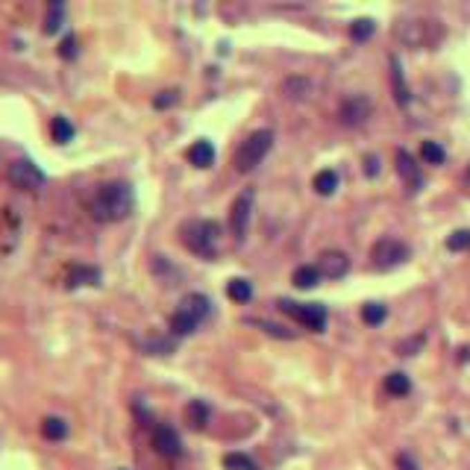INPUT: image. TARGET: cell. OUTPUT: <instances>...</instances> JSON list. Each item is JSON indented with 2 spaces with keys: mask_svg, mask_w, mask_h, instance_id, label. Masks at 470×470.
<instances>
[{
  "mask_svg": "<svg viewBox=\"0 0 470 470\" xmlns=\"http://www.w3.org/2000/svg\"><path fill=\"white\" fill-rule=\"evenodd\" d=\"M133 206H135L133 185L124 180H112L94 188L88 200V215L97 223H118L133 215Z\"/></svg>",
  "mask_w": 470,
  "mask_h": 470,
  "instance_id": "1",
  "label": "cell"
},
{
  "mask_svg": "<svg viewBox=\"0 0 470 470\" xmlns=\"http://www.w3.org/2000/svg\"><path fill=\"white\" fill-rule=\"evenodd\" d=\"M180 241L200 258H215L220 244V223L209 218L185 220L180 227Z\"/></svg>",
  "mask_w": 470,
  "mask_h": 470,
  "instance_id": "2",
  "label": "cell"
},
{
  "mask_svg": "<svg viewBox=\"0 0 470 470\" xmlns=\"http://www.w3.org/2000/svg\"><path fill=\"white\" fill-rule=\"evenodd\" d=\"M270 147H274V133H270V129H256V133H250L238 144V150H235V156H232L235 171L250 173L253 168L262 164V159L270 153Z\"/></svg>",
  "mask_w": 470,
  "mask_h": 470,
  "instance_id": "3",
  "label": "cell"
},
{
  "mask_svg": "<svg viewBox=\"0 0 470 470\" xmlns=\"http://www.w3.org/2000/svg\"><path fill=\"white\" fill-rule=\"evenodd\" d=\"M397 39L408 47H435L444 39V27L438 21H420L408 18L397 24Z\"/></svg>",
  "mask_w": 470,
  "mask_h": 470,
  "instance_id": "4",
  "label": "cell"
},
{
  "mask_svg": "<svg viewBox=\"0 0 470 470\" xmlns=\"http://www.w3.org/2000/svg\"><path fill=\"white\" fill-rule=\"evenodd\" d=\"M279 309L288 317H294L297 323H303L306 329H312V332H323L326 329V306L321 303H294L288 297H282Z\"/></svg>",
  "mask_w": 470,
  "mask_h": 470,
  "instance_id": "5",
  "label": "cell"
},
{
  "mask_svg": "<svg viewBox=\"0 0 470 470\" xmlns=\"http://www.w3.org/2000/svg\"><path fill=\"white\" fill-rule=\"evenodd\" d=\"M411 256V247L400 238H379L373 244L370 250V258H373V267L376 270H391V267H400L403 262H408Z\"/></svg>",
  "mask_w": 470,
  "mask_h": 470,
  "instance_id": "6",
  "label": "cell"
},
{
  "mask_svg": "<svg viewBox=\"0 0 470 470\" xmlns=\"http://www.w3.org/2000/svg\"><path fill=\"white\" fill-rule=\"evenodd\" d=\"M6 176H9L12 185L21 188V191H41L44 182H47L44 171L35 162H30V159H15V162L9 164Z\"/></svg>",
  "mask_w": 470,
  "mask_h": 470,
  "instance_id": "7",
  "label": "cell"
},
{
  "mask_svg": "<svg viewBox=\"0 0 470 470\" xmlns=\"http://www.w3.org/2000/svg\"><path fill=\"white\" fill-rule=\"evenodd\" d=\"M253 188H244V191L232 200V209H229V229L235 235V241H244L247 238V229H250V215H253Z\"/></svg>",
  "mask_w": 470,
  "mask_h": 470,
  "instance_id": "8",
  "label": "cell"
},
{
  "mask_svg": "<svg viewBox=\"0 0 470 470\" xmlns=\"http://www.w3.org/2000/svg\"><path fill=\"white\" fill-rule=\"evenodd\" d=\"M373 112V100L368 97V94H350V97H344V103H341V124L344 126H361L364 121L370 118Z\"/></svg>",
  "mask_w": 470,
  "mask_h": 470,
  "instance_id": "9",
  "label": "cell"
},
{
  "mask_svg": "<svg viewBox=\"0 0 470 470\" xmlns=\"http://www.w3.org/2000/svg\"><path fill=\"white\" fill-rule=\"evenodd\" d=\"M153 450L164 458H180L182 441H180V435H176V429L168 426V423H156V426H153Z\"/></svg>",
  "mask_w": 470,
  "mask_h": 470,
  "instance_id": "10",
  "label": "cell"
},
{
  "mask_svg": "<svg viewBox=\"0 0 470 470\" xmlns=\"http://www.w3.org/2000/svg\"><path fill=\"white\" fill-rule=\"evenodd\" d=\"M314 267H317V274L326 279H341V276H347V270H350V256L341 250H323L317 256Z\"/></svg>",
  "mask_w": 470,
  "mask_h": 470,
  "instance_id": "11",
  "label": "cell"
},
{
  "mask_svg": "<svg viewBox=\"0 0 470 470\" xmlns=\"http://www.w3.org/2000/svg\"><path fill=\"white\" fill-rule=\"evenodd\" d=\"M397 173L403 176V182H406V188H408L411 194H417L420 188H423V173L417 168V162L411 159L406 150H397Z\"/></svg>",
  "mask_w": 470,
  "mask_h": 470,
  "instance_id": "12",
  "label": "cell"
},
{
  "mask_svg": "<svg viewBox=\"0 0 470 470\" xmlns=\"http://www.w3.org/2000/svg\"><path fill=\"white\" fill-rule=\"evenodd\" d=\"M180 312H185L188 317H194L197 323H203L206 317L212 314V300L206 297V294H185L182 303H180Z\"/></svg>",
  "mask_w": 470,
  "mask_h": 470,
  "instance_id": "13",
  "label": "cell"
},
{
  "mask_svg": "<svg viewBox=\"0 0 470 470\" xmlns=\"http://www.w3.org/2000/svg\"><path fill=\"white\" fill-rule=\"evenodd\" d=\"M185 156L194 168H212V164H215V144H212L209 138H197L194 144L188 147Z\"/></svg>",
  "mask_w": 470,
  "mask_h": 470,
  "instance_id": "14",
  "label": "cell"
},
{
  "mask_svg": "<svg viewBox=\"0 0 470 470\" xmlns=\"http://www.w3.org/2000/svg\"><path fill=\"white\" fill-rule=\"evenodd\" d=\"M82 285H100V270L91 265H74L68 270V288H82Z\"/></svg>",
  "mask_w": 470,
  "mask_h": 470,
  "instance_id": "15",
  "label": "cell"
},
{
  "mask_svg": "<svg viewBox=\"0 0 470 470\" xmlns=\"http://www.w3.org/2000/svg\"><path fill=\"white\" fill-rule=\"evenodd\" d=\"M282 94L288 100H306L312 94V79L309 77H288L282 82Z\"/></svg>",
  "mask_w": 470,
  "mask_h": 470,
  "instance_id": "16",
  "label": "cell"
},
{
  "mask_svg": "<svg viewBox=\"0 0 470 470\" xmlns=\"http://www.w3.org/2000/svg\"><path fill=\"white\" fill-rule=\"evenodd\" d=\"M391 86H394V97H397V103H400V106H408L411 91H408L406 79H403V68H400V59H397V56H391Z\"/></svg>",
  "mask_w": 470,
  "mask_h": 470,
  "instance_id": "17",
  "label": "cell"
},
{
  "mask_svg": "<svg viewBox=\"0 0 470 470\" xmlns=\"http://www.w3.org/2000/svg\"><path fill=\"white\" fill-rule=\"evenodd\" d=\"M209 415H212V408L203 403V400H191V403L185 406V420L191 429H203L209 423Z\"/></svg>",
  "mask_w": 470,
  "mask_h": 470,
  "instance_id": "18",
  "label": "cell"
},
{
  "mask_svg": "<svg viewBox=\"0 0 470 470\" xmlns=\"http://www.w3.org/2000/svg\"><path fill=\"white\" fill-rule=\"evenodd\" d=\"M227 297L235 300V303H250V297H253L250 279H244V276L229 279V282H227Z\"/></svg>",
  "mask_w": 470,
  "mask_h": 470,
  "instance_id": "19",
  "label": "cell"
},
{
  "mask_svg": "<svg viewBox=\"0 0 470 470\" xmlns=\"http://www.w3.org/2000/svg\"><path fill=\"white\" fill-rule=\"evenodd\" d=\"M291 282H294L297 288L309 291V288H314L317 282H321V274H317V267H314V265H300V267L291 274Z\"/></svg>",
  "mask_w": 470,
  "mask_h": 470,
  "instance_id": "20",
  "label": "cell"
},
{
  "mask_svg": "<svg viewBox=\"0 0 470 470\" xmlns=\"http://www.w3.org/2000/svg\"><path fill=\"white\" fill-rule=\"evenodd\" d=\"M41 435L47 441H62V438H68V423L62 417H56V415L44 417L41 420Z\"/></svg>",
  "mask_w": 470,
  "mask_h": 470,
  "instance_id": "21",
  "label": "cell"
},
{
  "mask_svg": "<svg viewBox=\"0 0 470 470\" xmlns=\"http://www.w3.org/2000/svg\"><path fill=\"white\" fill-rule=\"evenodd\" d=\"M62 21H65V3H62V0H53V3L47 6V15H44V32L47 35L59 32Z\"/></svg>",
  "mask_w": 470,
  "mask_h": 470,
  "instance_id": "22",
  "label": "cell"
},
{
  "mask_svg": "<svg viewBox=\"0 0 470 470\" xmlns=\"http://www.w3.org/2000/svg\"><path fill=\"white\" fill-rule=\"evenodd\" d=\"M50 135H53L56 144H68V141L74 138V124H70L65 115H56L53 124H50Z\"/></svg>",
  "mask_w": 470,
  "mask_h": 470,
  "instance_id": "23",
  "label": "cell"
},
{
  "mask_svg": "<svg viewBox=\"0 0 470 470\" xmlns=\"http://www.w3.org/2000/svg\"><path fill=\"white\" fill-rule=\"evenodd\" d=\"M385 391L388 394H391V397H406L408 391H411V379H408V376L406 373H388L385 376Z\"/></svg>",
  "mask_w": 470,
  "mask_h": 470,
  "instance_id": "24",
  "label": "cell"
},
{
  "mask_svg": "<svg viewBox=\"0 0 470 470\" xmlns=\"http://www.w3.org/2000/svg\"><path fill=\"white\" fill-rule=\"evenodd\" d=\"M197 326H200V323L194 321V317H188V314H185V312H180V309H176V312L171 314V332H173V335L185 338V335H191Z\"/></svg>",
  "mask_w": 470,
  "mask_h": 470,
  "instance_id": "25",
  "label": "cell"
},
{
  "mask_svg": "<svg viewBox=\"0 0 470 470\" xmlns=\"http://www.w3.org/2000/svg\"><path fill=\"white\" fill-rule=\"evenodd\" d=\"M314 191L321 194V197H329V194H335V188H338V173L335 171H321V173H314Z\"/></svg>",
  "mask_w": 470,
  "mask_h": 470,
  "instance_id": "26",
  "label": "cell"
},
{
  "mask_svg": "<svg viewBox=\"0 0 470 470\" xmlns=\"http://www.w3.org/2000/svg\"><path fill=\"white\" fill-rule=\"evenodd\" d=\"M373 32H376V24L370 18H356L350 24V39L352 41H368Z\"/></svg>",
  "mask_w": 470,
  "mask_h": 470,
  "instance_id": "27",
  "label": "cell"
},
{
  "mask_svg": "<svg viewBox=\"0 0 470 470\" xmlns=\"http://www.w3.org/2000/svg\"><path fill=\"white\" fill-rule=\"evenodd\" d=\"M385 317H388V309H385L382 303H368V306L361 309V321L368 323V326H379Z\"/></svg>",
  "mask_w": 470,
  "mask_h": 470,
  "instance_id": "28",
  "label": "cell"
},
{
  "mask_svg": "<svg viewBox=\"0 0 470 470\" xmlns=\"http://www.w3.org/2000/svg\"><path fill=\"white\" fill-rule=\"evenodd\" d=\"M420 156H423V162H429V164H444L446 153H444V147L438 144V141H423Z\"/></svg>",
  "mask_w": 470,
  "mask_h": 470,
  "instance_id": "29",
  "label": "cell"
},
{
  "mask_svg": "<svg viewBox=\"0 0 470 470\" xmlns=\"http://www.w3.org/2000/svg\"><path fill=\"white\" fill-rule=\"evenodd\" d=\"M223 467H227V470H258L253 458L244 455V453H229V455H223Z\"/></svg>",
  "mask_w": 470,
  "mask_h": 470,
  "instance_id": "30",
  "label": "cell"
},
{
  "mask_svg": "<svg viewBox=\"0 0 470 470\" xmlns=\"http://www.w3.org/2000/svg\"><path fill=\"white\" fill-rule=\"evenodd\" d=\"M470 247V229H455L450 238H446V250H467Z\"/></svg>",
  "mask_w": 470,
  "mask_h": 470,
  "instance_id": "31",
  "label": "cell"
},
{
  "mask_svg": "<svg viewBox=\"0 0 470 470\" xmlns=\"http://www.w3.org/2000/svg\"><path fill=\"white\" fill-rule=\"evenodd\" d=\"M176 100H180V91L168 88V91H159L156 97H153V106H156V109H168V106H173Z\"/></svg>",
  "mask_w": 470,
  "mask_h": 470,
  "instance_id": "32",
  "label": "cell"
},
{
  "mask_svg": "<svg viewBox=\"0 0 470 470\" xmlns=\"http://www.w3.org/2000/svg\"><path fill=\"white\" fill-rule=\"evenodd\" d=\"M77 39H74V35H65V39H62V44H59V56H62V59H77Z\"/></svg>",
  "mask_w": 470,
  "mask_h": 470,
  "instance_id": "33",
  "label": "cell"
},
{
  "mask_svg": "<svg viewBox=\"0 0 470 470\" xmlns=\"http://www.w3.org/2000/svg\"><path fill=\"white\" fill-rule=\"evenodd\" d=\"M256 326H262L267 335H276V338H294V332H285L282 326H276V323H267V321H253Z\"/></svg>",
  "mask_w": 470,
  "mask_h": 470,
  "instance_id": "34",
  "label": "cell"
},
{
  "mask_svg": "<svg viewBox=\"0 0 470 470\" xmlns=\"http://www.w3.org/2000/svg\"><path fill=\"white\" fill-rule=\"evenodd\" d=\"M397 467H400V470H420L417 462H415V458H411L408 453H400V455H397Z\"/></svg>",
  "mask_w": 470,
  "mask_h": 470,
  "instance_id": "35",
  "label": "cell"
},
{
  "mask_svg": "<svg viewBox=\"0 0 470 470\" xmlns=\"http://www.w3.org/2000/svg\"><path fill=\"white\" fill-rule=\"evenodd\" d=\"M364 173H368V176H376V173H379V159H376V156H368V159H364Z\"/></svg>",
  "mask_w": 470,
  "mask_h": 470,
  "instance_id": "36",
  "label": "cell"
},
{
  "mask_svg": "<svg viewBox=\"0 0 470 470\" xmlns=\"http://www.w3.org/2000/svg\"><path fill=\"white\" fill-rule=\"evenodd\" d=\"M464 180L470 182V164H467V171H464Z\"/></svg>",
  "mask_w": 470,
  "mask_h": 470,
  "instance_id": "37",
  "label": "cell"
}]
</instances>
